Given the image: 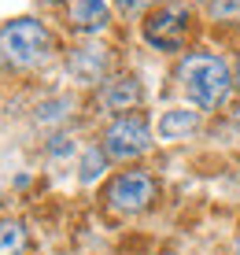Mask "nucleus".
<instances>
[{
	"label": "nucleus",
	"mask_w": 240,
	"mask_h": 255,
	"mask_svg": "<svg viewBox=\"0 0 240 255\" xmlns=\"http://www.w3.org/2000/svg\"><path fill=\"white\" fill-rule=\"evenodd\" d=\"M137 100H140L137 78H115L108 89H104V104H108L111 111H126V108H133Z\"/></svg>",
	"instance_id": "obj_8"
},
{
	"label": "nucleus",
	"mask_w": 240,
	"mask_h": 255,
	"mask_svg": "<svg viewBox=\"0 0 240 255\" xmlns=\"http://www.w3.org/2000/svg\"><path fill=\"white\" fill-rule=\"evenodd\" d=\"M233 129H237V140H240V108H237V115H233Z\"/></svg>",
	"instance_id": "obj_14"
},
{
	"label": "nucleus",
	"mask_w": 240,
	"mask_h": 255,
	"mask_svg": "<svg viewBox=\"0 0 240 255\" xmlns=\"http://www.w3.org/2000/svg\"><path fill=\"white\" fill-rule=\"evenodd\" d=\"M100 170H104V152H100V148L85 152V159H82V181H96V178H100Z\"/></svg>",
	"instance_id": "obj_11"
},
{
	"label": "nucleus",
	"mask_w": 240,
	"mask_h": 255,
	"mask_svg": "<svg viewBox=\"0 0 240 255\" xmlns=\"http://www.w3.org/2000/svg\"><path fill=\"white\" fill-rule=\"evenodd\" d=\"M70 70H74L82 82H96V78L108 70V56H104L100 48H82L70 56Z\"/></svg>",
	"instance_id": "obj_9"
},
{
	"label": "nucleus",
	"mask_w": 240,
	"mask_h": 255,
	"mask_svg": "<svg viewBox=\"0 0 240 255\" xmlns=\"http://www.w3.org/2000/svg\"><path fill=\"white\" fill-rule=\"evenodd\" d=\"M0 204H4V192H0Z\"/></svg>",
	"instance_id": "obj_17"
},
{
	"label": "nucleus",
	"mask_w": 240,
	"mask_h": 255,
	"mask_svg": "<svg viewBox=\"0 0 240 255\" xmlns=\"http://www.w3.org/2000/svg\"><path fill=\"white\" fill-rule=\"evenodd\" d=\"M111 11L104 0H74V7H70V26L82 33H100L104 26H108Z\"/></svg>",
	"instance_id": "obj_6"
},
{
	"label": "nucleus",
	"mask_w": 240,
	"mask_h": 255,
	"mask_svg": "<svg viewBox=\"0 0 240 255\" xmlns=\"http://www.w3.org/2000/svg\"><path fill=\"white\" fill-rule=\"evenodd\" d=\"M196 126H200V115H196V111L174 108V111H166V115L159 119V137H163V140H181V137H189Z\"/></svg>",
	"instance_id": "obj_7"
},
{
	"label": "nucleus",
	"mask_w": 240,
	"mask_h": 255,
	"mask_svg": "<svg viewBox=\"0 0 240 255\" xmlns=\"http://www.w3.org/2000/svg\"><path fill=\"white\" fill-rule=\"evenodd\" d=\"M22 248H26L22 222H15V218L0 222V255H22Z\"/></svg>",
	"instance_id": "obj_10"
},
{
	"label": "nucleus",
	"mask_w": 240,
	"mask_h": 255,
	"mask_svg": "<svg viewBox=\"0 0 240 255\" xmlns=\"http://www.w3.org/2000/svg\"><path fill=\"white\" fill-rule=\"evenodd\" d=\"M48 4H59V0H48Z\"/></svg>",
	"instance_id": "obj_18"
},
{
	"label": "nucleus",
	"mask_w": 240,
	"mask_h": 255,
	"mask_svg": "<svg viewBox=\"0 0 240 255\" xmlns=\"http://www.w3.org/2000/svg\"><path fill=\"white\" fill-rule=\"evenodd\" d=\"M155 200V181L144 170H126L108 185V204L122 215H137Z\"/></svg>",
	"instance_id": "obj_5"
},
{
	"label": "nucleus",
	"mask_w": 240,
	"mask_h": 255,
	"mask_svg": "<svg viewBox=\"0 0 240 255\" xmlns=\"http://www.w3.org/2000/svg\"><path fill=\"white\" fill-rule=\"evenodd\" d=\"M152 148V129L144 115H119L104 133V152L111 159H137Z\"/></svg>",
	"instance_id": "obj_3"
},
{
	"label": "nucleus",
	"mask_w": 240,
	"mask_h": 255,
	"mask_svg": "<svg viewBox=\"0 0 240 255\" xmlns=\"http://www.w3.org/2000/svg\"><path fill=\"white\" fill-rule=\"evenodd\" d=\"M211 15L222 22H237L240 19V0H211Z\"/></svg>",
	"instance_id": "obj_12"
},
{
	"label": "nucleus",
	"mask_w": 240,
	"mask_h": 255,
	"mask_svg": "<svg viewBox=\"0 0 240 255\" xmlns=\"http://www.w3.org/2000/svg\"><path fill=\"white\" fill-rule=\"evenodd\" d=\"M233 85H237V89H240V63H237V74H233Z\"/></svg>",
	"instance_id": "obj_15"
},
{
	"label": "nucleus",
	"mask_w": 240,
	"mask_h": 255,
	"mask_svg": "<svg viewBox=\"0 0 240 255\" xmlns=\"http://www.w3.org/2000/svg\"><path fill=\"white\" fill-rule=\"evenodd\" d=\"M52 37L41 22L33 19H15L0 30V59L11 67H33L48 56Z\"/></svg>",
	"instance_id": "obj_2"
},
{
	"label": "nucleus",
	"mask_w": 240,
	"mask_h": 255,
	"mask_svg": "<svg viewBox=\"0 0 240 255\" xmlns=\"http://www.w3.org/2000/svg\"><path fill=\"white\" fill-rule=\"evenodd\" d=\"M189 22H192V11L185 4H163V7H155V11L148 15L144 37H148V45H155L163 52H174L189 37Z\"/></svg>",
	"instance_id": "obj_4"
},
{
	"label": "nucleus",
	"mask_w": 240,
	"mask_h": 255,
	"mask_svg": "<svg viewBox=\"0 0 240 255\" xmlns=\"http://www.w3.org/2000/svg\"><path fill=\"white\" fill-rule=\"evenodd\" d=\"M237 255H240V241H237Z\"/></svg>",
	"instance_id": "obj_16"
},
{
	"label": "nucleus",
	"mask_w": 240,
	"mask_h": 255,
	"mask_svg": "<svg viewBox=\"0 0 240 255\" xmlns=\"http://www.w3.org/2000/svg\"><path fill=\"white\" fill-rule=\"evenodd\" d=\"M177 78H181V89L189 93V100L203 111L222 108L233 93V70L222 56H211V52H189L177 67Z\"/></svg>",
	"instance_id": "obj_1"
},
{
	"label": "nucleus",
	"mask_w": 240,
	"mask_h": 255,
	"mask_svg": "<svg viewBox=\"0 0 240 255\" xmlns=\"http://www.w3.org/2000/svg\"><path fill=\"white\" fill-rule=\"evenodd\" d=\"M148 4H155V0H119V7H122L126 15H140Z\"/></svg>",
	"instance_id": "obj_13"
}]
</instances>
